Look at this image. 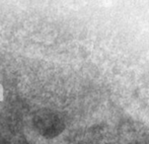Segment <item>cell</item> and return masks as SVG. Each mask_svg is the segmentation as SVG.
<instances>
[{
	"instance_id": "obj_1",
	"label": "cell",
	"mask_w": 149,
	"mask_h": 144,
	"mask_svg": "<svg viewBox=\"0 0 149 144\" xmlns=\"http://www.w3.org/2000/svg\"><path fill=\"white\" fill-rule=\"evenodd\" d=\"M3 100V87L2 85H0V101Z\"/></svg>"
}]
</instances>
